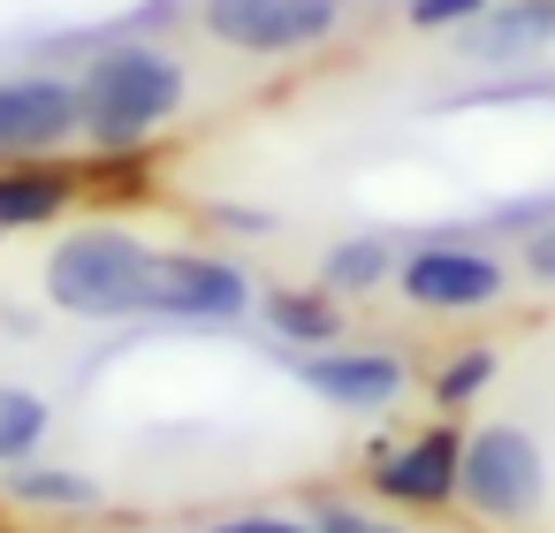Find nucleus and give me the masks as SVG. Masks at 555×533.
<instances>
[{"label": "nucleus", "instance_id": "nucleus-22", "mask_svg": "<svg viewBox=\"0 0 555 533\" xmlns=\"http://www.w3.org/2000/svg\"><path fill=\"white\" fill-rule=\"evenodd\" d=\"M214 229H236V237H274V214L267 206H206Z\"/></svg>", "mask_w": 555, "mask_h": 533}, {"label": "nucleus", "instance_id": "nucleus-2", "mask_svg": "<svg viewBox=\"0 0 555 533\" xmlns=\"http://www.w3.org/2000/svg\"><path fill=\"white\" fill-rule=\"evenodd\" d=\"M153 252L130 221L100 214L77 221L69 237H54L47 252V305L69 320H145V290H153Z\"/></svg>", "mask_w": 555, "mask_h": 533}, {"label": "nucleus", "instance_id": "nucleus-21", "mask_svg": "<svg viewBox=\"0 0 555 533\" xmlns=\"http://www.w3.org/2000/svg\"><path fill=\"white\" fill-rule=\"evenodd\" d=\"M320 533H411V525H388V518H365V510H350V503H320V518H312Z\"/></svg>", "mask_w": 555, "mask_h": 533}, {"label": "nucleus", "instance_id": "nucleus-6", "mask_svg": "<svg viewBox=\"0 0 555 533\" xmlns=\"http://www.w3.org/2000/svg\"><path fill=\"white\" fill-rule=\"evenodd\" d=\"M343 16H350V0H198V31L251 62L312 54L343 31Z\"/></svg>", "mask_w": 555, "mask_h": 533}, {"label": "nucleus", "instance_id": "nucleus-17", "mask_svg": "<svg viewBox=\"0 0 555 533\" xmlns=\"http://www.w3.org/2000/svg\"><path fill=\"white\" fill-rule=\"evenodd\" d=\"M494 373H502V351H494V343H472V351H456V358L434 373V404H441V411H464L472 396H487Z\"/></svg>", "mask_w": 555, "mask_h": 533}, {"label": "nucleus", "instance_id": "nucleus-8", "mask_svg": "<svg viewBox=\"0 0 555 533\" xmlns=\"http://www.w3.org/2000/svg\"><path fill=\"white\" fill-rule=\"evenodd\" d=\"M289 373H297L320 404H335V411H388V404H403V389H411V358L388 351V343H327V351H297Z\"/></svg>", "mask_w": 555, "mask_h": 533}, {"label": "nucleus", "instance_id": "nucleus-14", "mask_svg": "<svg viewBox=\"0 0 555 533\" xmlns=\"http://www.w3.org/2000/svg\"><path fill=\"white\" fill-rule=\"evenodd\" d=\"M9 503H24V510H100V480L92 472H77V465H9Z\"/></svg>", "mask_w": 555, "mask_h": 533}, {"label": "nucleus", "instance_id": "nucleus-19", "mask_svg": "<svg viewBox=\"0 0 555 533\" xmlns=\"http://www.w3.org/2000/svg\"><path fill=\"white\" fill-rule=\"evenodd\" d=\"M517 267H525L532 282H547V290H555V221H540V229H525V237H517Z\"/></svg>", "mask_w": 555, "mask_h": 533}, {"label": "nucleus", "instance_id": "nucleus-7", "mask_svg": "<svg viewBox=\"0 0 555 533\" xmlns=\"http://www.w3.org/2000/svg\"><path fill=\"white\" fill-rule=\"evenodd\" d=\"M69 145H85L77 77H54V69L0 77V161H54Z\"/></svg>", "mask_w": 555, "mask_h": 533}, {"label": "nucleus", "instance_id": "nucleus-10", "mask_svg": "<svg viewBox=\"0 0 555 533\" xmlns=\"http://www.w3.org/2000/svg\"><path fill=\"white\" fill-rule=\"evenodd\" d=\"M472 69H532L555 62V0H487V16L456 31Z\"/></svg>", "mask_w": 555, "mask_h": 533}, {"label": "nucleus", "instance_id": "nucleus-18", "mask_svg": "<svg viewBox=\"0 0 555 533\" xmlns=\"http://www.w3.org/2000/svg\"><path fill=\"white\" fill-rule=\"evenodd\" d=\"M487 16V0H403V24L411 31H464Z\"/></svg>", "mask_w": 555, "mask_h": 533}, {"label": "nucleus", "instance_id": "nucleus-3", "mask_svg": "<svg viewBox=\"0 0 555 533\" xmlns=\"http://www.w3.org/2000/svg\"><path fill=\"white\" fill-rule=\"evenodd\" d=\"M456 503L487 525H532L547 503V449L532 427L517 419H487L464 434V472H456Z\"/></svg>", "mask_w": 555, "mask_h": 533}, {"label": "nucleus", "instance_id": "nucleus-5", "mask_svg": "<svg viewBox=\"0 0 555 533\" xmlns=\"http://www.w3.org/2000/svg\"><path fill=\"white\" fill-rule=\"evenodd\" d=\"M396 290H403L411 313L456 320V313H494L509 297V267L487 244H464V229H441V237H426L396 259Z\"/></svg>", "mask_w": 555, "mask_h": 533}, {"label": "nucleus", "instance_id": "nucleus-11", "mask_svg": "<svg viewBox=\"0 0 555 533\" xmlns=\"http://www.w3.org/2000/svg\"><path fill=\"white\" fill-rule=\"evenodd\" d=\"M77 199H85V183H77L69 153H54V161H0V237L54 229Z\"/></svg>", "mask_w": 555, "mask_h": 533}, {"label": "nucleus", "instance_id": "nucleus-15", "mask_svg": "<svg viewBox=\"0 0 555 533\" xmlns=\"http://www.w3.org/2000/svg\"><path fill=\"white\" fill-rule=\"evenodd\" d=\"M77 183H85V199H145L153 191V153L145 145H85Z\"/></svg>", "mask_w": 555, "mask_h": 533}, {"label": "nucleus", "instance_id": "nucleus-20", "mask_svg": "<svg viewBox=\"0 0 555 533\" xmlns=\"http://www.w3.org/2000/svg\"><path fill=\"white\" fill-rule=\"evenodd\" d=\"M206 533H320V525L312 518H282V510H236V518H221Z\"/></svg>", "mask_w": 555, "mask_h": 533}, {"label": "nucleus", "instance_id": "nucleus-16", "mask_svg": "<svg viewBox=\"0 0 555 533\" xmlns=\"http://www.w3.org/2000/svg\"><path fill=\"white\" fill-rule=\"evenodd\" d=\"M54 427V404L24 381H0V465H31Z\"/></svg>", "mask_w": 555, "mask_h": 533}, {"label": "nucleus", "instance_id": "nucleus-9", "mask_svg": "<svg viewBox=\"0 0 555 533\" xmlns=\"http://www.w3.org/2000/svg\"><path fill=\"white\" fill-rule=\"evenodd\" d=\"M456 472H464V427L434 419L396 449H373V495L396 510H441L456 503Z\"/></svg>", "mask_w": 555, "mask_h": 533}, {"label": "nucleus", "instance_id": "nucleus-4", "mask_svg": "<svg viewBox=\"0 0 555 533\" xmlns=\"http://www.w3.org/2000/svg\"><path fill=\"white\" fill-rule=\"evenodd\" d=\"M259 313V282L244 259L229 252H153V290H145V320H176V328H236Z\"/></svg>", "mask_w": 555, "mask_h": 533}, {"label": "nucleus", "instance_id": "nucleus-1", "mask_svg": "<svg viewBox=\"0 0 555 533\" xmlns=\"http://www.w3.org/2000/svg\"><path fill=\"white\" fill-rule=\"evenodd\" d=\"M191 100V69L160 39H107L77 69L85 145H153Z\"/></svg>", "mask_w": 555, "mask_h": 533}, {"label": "nucleus", "instance_id": "nucleus-12", "mask_svg": "<svg viewBox=\"0 0 555 533\" xmlns=\"http://www.w3.org/2000/svg\"><path fill=\"white\" fill-rule=\"evenodd\" d=\"M259 320H267V335L289 343V351H327V343H343V297H335L327 282H274V290H259Z\"/></svg>", "mask_w": 555, "mask_h": 533}, {"label": "nucleus", "instance_id": "nucleus-13", "mask_svg": "<svg viewBox=\"0 0 555 533\" xmlns=\"http://www.w3.org/2000/svg\"><path fill=\"white\" fill-rule=\"evenodd\" d=\"M396 259H403V252H396L388 237H373V229H365V237H335V244L320 252V282H327L335 297H373L380 282H396Z\"/></svg>", "mask_w": 555, "mask_h": 533}]
</instances>
